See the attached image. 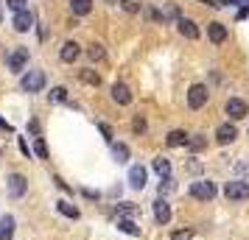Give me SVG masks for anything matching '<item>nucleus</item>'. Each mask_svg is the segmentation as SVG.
Masks as SVG:
<instances>
[{
	"instance_id": "f257e3e1",
	"label": "nucleus",
	"mask_w": 249,
	"mask_h": 240,
	"mask_svg": "<svg viewBox=\"0 0 249 240\" xmlns=\"http://www.w3.org/2000/svg\"><path fill=\"white\" fill-rule=\"evenodd\" d=\"M20 87H23L25 92H39L45 87V73H42V70H28L23 79H20Z\"/></svg>"
},
{
	"instance_id": "f03ea898",
	"label": "nucleus",
	"mask_w": 249,
	"mask_h": 240,
	"mask_svg": "<svg viewBox=\"0 0 249 240\" xmlns=\"http://www.w3.org/2000/svg\"><path fill=\"white\" fill-rule=\"evenodd\" d=\"M224 195L230 198V201H247V198H249V182H244V179H235V182H227Z\"/></svg>"
},
{
	"instance_id": "7ed1b4c3",
	"label": "nucleus",
	"mask_w": 249,
	"mask_h": 240,
	"mask_svg": "<svg viewBox=\"0 0 249 240\" xmlns=\"http://www.w3.org/2000/svg\"><path fill=\"white\" fill-rule=\"evenodd\" d=\"M210 98V90L204 87V84H193L191 90H188V106L191 109H202L204 103Z\"/></svg>"
},
{
	"instance_id": "20e7f679",
	"label": "nucleus",
	"mask_w": 249,
	"mask_h": 240,
	"mask_svg": "<svg viewBox=\"0 0 249 240\" xmlns=\"http://www.w3.org/2000/svg\"><path fill=\"white\" fill-rule=\"evenodd\" d=\"M25 64H28V48H14L9 53V70L12 73H25Z\"/></svg>"
},
{
	"instance_id": "39448f33",
	"label": "nucleus",
	"mask_w": 249,
	"mask_h": 240,
	"mask_svg": "<svg viewBox=\"0 0 249 240\" xmlns=\"http://www.w3.org/2000/svg\"><path fill=\"white\" fill-rule=\"evenodd\" d=\"M191 195L199 198V201H210L215 195V184L213 182H193L191 184Z\"/></svg>"
},
{
	"instance_id": "423d86ee",
	"label": "nucleus",
	"mask_w": 249,
	"mask_h": 240,
	"mask_svg": "<svg viewBox=\"0 0 249 240\" xmlns=\"http://www.w3.org/2000/svg\"><path fill=\"white\" fill-rule=\"evenodd\" d=\"M25 190H28L25 176L23 173H12V176H9V195H12V198H23Z\"/></svg>"
},
{
	"instance_id": "0eeeda50",
	"label": "nucleus",
	"mask_w": 249,
	"mask_h": 240,
	"mask_svg": "<svg viewBox=\"0 0 249 240\" xmlns=\"http://www.w3.org/2000/svg\"><path fill=\"white\" fill-rule=\"evenodd\" d=\"M112 101L118 103V106H129V103H132V90L126 87L124 81H115L112 84Z\"/></svg>"
},
{
	"instance_id": "6e6552de",
	"label": "nucleus",
	"mask_w": 249,
	"mask_h": 240,
	"mask_svg": "<svg viewBox=\"0 0 249 240\" xmlns=\"http://www.w3.org/2000/svg\"><path fill=\"white\" fill-rule=\"evenodd\" d=\"M224 112L230 114L232 120H244L249 109H247V103L241 101V98H230V101H227V106H224Z\"/></svg>"
},
{
	"instance_id": "1a4fd4ad",
	"label": "nucleus",
	"mask_w": 249,
	"mask_h": 240,
	"mask_svg": "<svg viewBox=\"0 0 249 240\" xmlns=\"http://www.w3.org/2000/svg\"><path fill=\"white\" fill-rule=\"evenodd\" d=\"M238 137V128L232 123H221V126L215 128V140H218V145H230V143H235Z\"/></svg>"
},
{
	"instance_id": "9d476101",
	"label": "nucleus",
	"mask_w": 249,
	"mask_h": 240,
	"mask_svg": "<svg viewBox=\"0 0 249 240\" xmlns=\"http://www.w3.org/2000/svg\"><path fill=\"white\" fill-rule=\"evenodd\" d=\"M79 56H81V45H79V42H73V39H68V42L62 45V50H59V59H62V62H68V64H73Z\"/></svg>"
},
{
	"instance_id": "9b49d317",
	"label": "nucleus",
	"mask_w": 249,
	"mask_h": 240,
	"mask_svg": "<svg viewBox=\"0 0 249 240\" xmlns=\"http://www.w3.org/2000/svg\"><path fill=\"white\" fill-rule=\"evenodd\" d=\"M177 31H179L185 39H199V25L193 23V20H188V17H179V20H177Z\"/></svg>"
},
{
	"instance_id": "f8f14e48",
	"label": "nucleus",
	"mask_w": 249,
	"mask_h": 240,
	"mask_svg": "<svg viewBox=\"0 0 249 240\" xmlns=\"http://www.w3.org/2000/svg\"><path fill=\"white\" fill-rule=\"evenodd\" d=\"M207 39L213 45H221L227 39V25L224 23H207Z\"/></svg>"
},
{
	"instance_id": "ddd939ff",
	"label": "nucleus",
	"mask_w": 249,
	"mask_h": 240,
	"mask_svg": "<svg viewBox=\"0 0 249 240\" xmlns=\"http://www.w3.org/2000/svg\"><path fill=\"white\" fill-rule=\"evenodd\" d=\"M12 25H14V31L25 34V31L34 25V17H31V12H28V9H25V12H17V14H14V20H12Z\"/></svg>"
},
{
	"instance_id": "4468645a",
	"label": "nucleus",
	"mask_w": 249,
	"mask_h": 240,
	"mask_svg": "<svg viewBox=\"0 0 249 240\" xmlns=\"http://www.w3.org/2000/svg\"><path fill=\"white\" fill-rule=\"evenodd\" d=\"M129 184H132L135 190H143V187H146V168L132 165V168H129Z\"/></svg>"
},
{
	"instance_id": "2eb2a0df",
	"label": "nucleus",
	"mask_w": 249,
	"mask_h": 240,
	"mask_svg": "<svg viewBox=\"0 0 249 240\" xmlns=\"http://www.w3.org/2000/svg\"><path fill=\"white\" fill-rule=\"evenodd\" d=\"M154 218H157V224H162V226L171 221V207H168V201H165V198L154 201Z\"/></svg>"
},
{
	"instance_id": "dca6fc26",
	"label": "nucleus",
	"mask_w": 249,
	"mask_h": 240,
	"mask_svg": "<svg viewBox=\"0 0 249 240\" xmlns=\"http://www.w3.org/2000/svg\"><path fill=\"white\" fill-rule=\"evenodd\" d=\"M70 12L73 17H84L92 12V0H70Z\"/></svg>"
},
{
	"instance_id": "f3484780",
	"label": "nucleus",
	"mask_w": 249,
	"mask_h": 240,
	"mask_svg": "<svg viewBox=\"0 0 249 240\" xmlns=\"http://www.w3.org/2000/svg\"><path fill=\"white\" fill-rule=\"evenodd\" d=\"M12 235H14V218L3 215L0 218V240H12Z\"/></svg>"
},
{
	"instance_id": "a211bd4d",
	"label": "nucleus",
	"mask_w": 249,
	"mask_h": 240,
	"mask_svg": "<svg viewBox=\"0 0 249 240\" xmlns=\"http://www.w3.org/2000/svg\"><path fill=\"white\" fill-rule=\"evenodd\" d=\"M79 79L84 81V84H90V87H101V76H98V73H95L92 67L79 70Z\"/></svg>"
},
{
	"instance_id": "6ab92c4d",
	"label": "nucleus",
	"mask_w": 249,
	"mask_h": 240,
	"mask_svg": "<svg viewBox=\"0 0 249 240\" xmlns=\"http://www.w3.org/2000/svg\"><path fill=\"white\" fill-rule=\"evenodd\" d=\"M165 143H168L171 148H179V145H185V143H188V134H185L182 128H174L168 137H165Z\"/></svg>"
},
{
	"instance_id": "aec40b11",
	"label": "nucleus",
	"mask_w": 249,
	"mask_h": 240,
	"mask_svg": "<svg viewBox=\"0 0 249 240\" xmlns=\"http://www.w3.org/2000/svg\"><path fill=\"white\" fill-rule=\"evenodd\" d=\"M87 56H90V62H104V59H107V50H104L101 42H92V45L87 48Z\"/></svg>"
},
{
	"instance_id": "412c9836",
	"label": "nucleus",
	"mask_w": 249,
	"mask_h": 240,
	"mask_svg": "<svg viewBox=\"0 0 249 240\" xmlns=\"http://www.w3.org/2000/svg\"><path fill=\"white\" fill-rule=\"evenodd\" d=\"M48 101L51 103H65L68 101V90H65V87H53V90L48 92Z\"/></svg>"
},
{
	"instance_id": "4be33fe9",
	"label": "nucleus",
	"mask_w": 249,
	"mask_h": 240,
	"mask_svg": "<svg viewBox=\"0 0 249 240\" xmlns=\"http://www.w3.org/2000/svg\"><path fill=\"white\" fill-rule=\"evenodd\" d=\"M56 209H59L65 218H79V207L68 204V201H56Z\"/></svg>"
},
{
	"instance_id": "5701e85b",
	"label": "nucleus",
	"mask_w": 249,
	"mask_h": 240,
	"mask_svg": "<svg viewBox=\"0 0 249 240\" xmlns=\"http://www.w3.org/2000/svg\"><path fill=\"white\" fill-rule=\"evenodd\" d=\"M154 171L165 179V176H171V162L165 160V157H157V160H154Z\"/></svg>"
},
{
	"instance_id": "b1692460",
	"label": "nucleus",
	"mask_w": 249,
	"mask_h": 240,
	"mask_svg": "<svg viewBox=\"0 0 249 240\" xmlns=\"http://www.w3.org/2000/svg\"><path fill=\"white\" fill-rule=\"evenodd\" d=\"M112 154H115V160H118V162L129 160V148H126L124 143H112Z\"/></svg>"
},
{
	"instance_id": "393cba45",
	"label": "nucleus",
	"mask_w": 249,
	"mask_h": 240,
	"mask_svg": "<svg viewBox=\"0 0 249 240\" xmlns=\"http://www.w3.org/2000/svg\"><path fill=\"white\" fill-rule=\"evenodd\" d=\"M118 229H121V232H126V235H140V229H137L135 224L129 221V218H124V221H118Z\"/></svg>"
},
{
	"instance_id": "a878e982",
	"label": "nucleus",
	"mask_w": 249,
	"mask_h": 240,
	"mask_svg": "<svg viewBox=\"0 0 249 240\" xmlns=\"http://www.w3.org/2000/svg\"><path fill=\"white\" fill-rule=\"evenodd\" d=\"M204 143H207V140H204L202 134H193V137H188V143H185V145H188L191 151H199V148H204Z\"/></svg>"
},
{
	"instance_id": "bb28decb",
	"label": "nucleus",
	"mask_w": 249,
	"mask_h": 240,
	"mask_svg": "<svg viewBox=\"0 0 249 240\" xmlns=\"http://www.w3.org/2000/svg\"><path fill=\"white\" fill-rule=\"evenodd\" d=\"M146 117H143V114H137L135 120H132V131H135V134H143V131H146Z\"/></svg>"
},
{
	"instance_id": "cd10ccee",
	"label": "nucleus",
	"mask_w": 249,
	"mask_h": 240,
	"mask_svg": "<svg viewBox=\"0 0 249 240\" xmlns=\"http://www.w3.org/2000/svg\"><path fill=\"white\" fill-rule=\"evenodd\" d=\"M34 151H36V157H39V160H48V145H45V140H42V137H36Z\"/></svg>"
},
{
	"instance_id": "c85d7f7f",
	"label": "nucleus",
	"mask_w": 249,
	"mask_h": 240,
	"mask_svg": "<svg viewBox=\"0 0 249 240\" xmlns=\"http://www.w3.org/2000/svg\"><path fill=\"white\" fill-rule=\"evenodd\" d=\"M6 6L12 9L14 14L17 12H25V6H28V0H6Z\"/></svg>"
},
{
	"instance_id": "c756f323",
	"label": "nucleus",
	"mask_w": 249,
	"mask_h": 240,
	"mask_svg": "<svg viewBox=\"0 0 249 240\" xmlns=\"http://www.w3.org/2000/svg\"><path fill=\"white\" fill-rule=\"evenodd\" d=\"M171 240H193V229H179V232H174V235H171Z\"/></svg>"
},
{
	"instance_id": "7c9ffc66",
	"label": "nucleus",
	"mask_w": 249,
	"mask_h": 240,
	"mask_svg": "<svg viewBox=\"0 0 249 240\" xmlns=\"http://www.w3.org/2000/svg\"><path fill=\"white\" fill-rule=\"evenodd\" d=\"M121 6H124V12H129V14H137V12H140V6H137L135 0H124Z\"/></svg>"
},
{
	"instance_id": "2f4dec72",
	"label": "nucleus",
	"mask_w": 249,
	"mask_h": 240,
	"mask_svg": "<svg viewBox=\"0 0 249 240\" xmlns=\"http://www.w3.org/2000/svg\"><path fill=\"white\" fill-rule=\"evenodd\" d=\"M98 128H101V134H104V137H107L109 143H112V128L107 126V123H98Z\"/></svg>"
},
{
	"instance_id": "473e14b6",
	"label": "nucleus",
	"mask_w": 249,
	"mask_h": 240,
	"mask_svg": "<svg viewBox=\"0 0 249 240\" xmlns=\"http://www.w3.org/2000/svg\"><path fill=\"white\" fill-rule=\"evenodd\" d=\"M0 131H6V134H12L14 128H12V123H6V120H3V117H0Z\"/></svg>"
},
{
	"instance_id": "72a5a7b5",
	"label": "nucleus",
	"mask_w": 249,
	"mask_h": 240,
	"mask_svg": "<svg viewBox=\"0 0 249 240\" xmlns=\"http://www.w3.org/2000/svg\"><path fill=\"white\" fill-rule=\"evenodd\" d=\"M20 151H23L25 157H28V154H31V148H28V143H25V140H20Z\"/></svg>"
},
{
	"instance_id": "f704fd0d",
	"label": "nucleus",
	"mask_w": 249,
	"mask_h": 240,
	"mask_svg": "<svg viewBox=\"0 0 249 240\" xmlns=\"http://www.w3.org/2000/svg\"><path fill=\"white\" fill-rule=\"evenodd\" d=\"M28 128H31L34 134H39V123H36V120H31V123H28Z\"/></svg>"
}]
</instances>
